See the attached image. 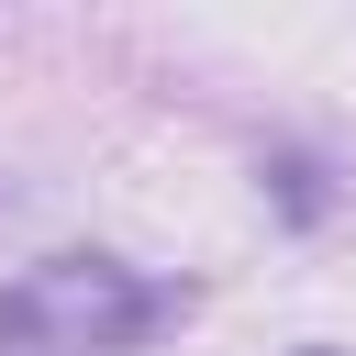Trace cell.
<instances>
[{
	"label": "cell",
	"mask_w": 356,
	"mask_h": 356,
	"mask_svg": "<svg viewBox=\"0 0 356 356\" xmlns=\"http://www.w3.org/2000/svg\"><path fill=\"white\" fill-rule=\"evenodd\" d=\"M167 323H178V289L111 256H44L0 289V356H134Z\"/></svg>",
	"instance_id": "obj_1"
},
{
	"label": "cell",
	"mask_w": 356,
	"mask_h": 356,
	"mask_svg": "<svg viewBox=\"0 0 356 356\" xmlns=\"http://www.w3.org/2000/svg\"><path fill=\"white\" fill-rule=\"evenodd\" d=\"M312 356H323V345H312Z\"/></svg>",
	"instance_id": "obj_2"
}]
</instances>
